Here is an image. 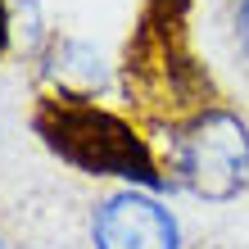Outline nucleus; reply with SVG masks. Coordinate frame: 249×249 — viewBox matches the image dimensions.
<instances>
[{"label": "nucleus", "instance_id": "f257e3e1", "mask_svg": "<svg viewBox=\"0 0 249 249\" xmlns=\"http://www.w3.org/2000/svg\"><path fill=\"white\" fill-rule=\"evenodd\" d=\"M195 0H141L118 59V91L141 127L168 131L217 105L213 72L195 50Z\"/></svg>", "mask_w": 249, "mask_h": 249}, {"label": "nucleus", "instance_id": "f03ea898", "mask_svg": "<svg viewBox=\"0 0 249 249\" xmlns=\"http://www.w3.org/2000/svg\"><path fill=\"white\" fill-rule=\"evenodd\" d=\"M32 131L54 159H64L86 177H118L141 190L172 186L145 127L131 113L100 105L95 95L41 86L32 100Z\"/></svg>", "mask_w": 249, "mask_h": 249}, {"label": "nucleus", "instance_id": "7ed1b4c3", "mask_svg": "<svg viewBox=\"0 0 249 249\" xmlns=\"http://www.w3.org/2000/svg\"><path fill=\"white\" fill-rule=\"evenodd\" d=\"M163 172L172 186L190 190L195 199L227 204L249 186V123L231 105H209L168 131Z\"/></svg>", "mask_w": 249, "mask_h": 249}, {"label": "nucleus", "instance_id": "20e7f679", "mask_svg": "<svg viewBox=\"0 0 249 249\" xmlns=\"http://www.w3.org/2000/svg\"><path fill=\"white\" fill-rule=\"evenodd\" d=\"M91 245L95 249H181V227L154 199V190L123 186L95 204Z\"/></svg>", "mask_w": 249, "mask_h": 249}, {"label": "nucleus", "instance_id": "39448f33", "mask_svg": "<svg viewBox=\"0 0 249 249\" xmlns=\"http://www.w3.org/2000/svg\"><path fill=\"white\" fill-rule=\"evenodd\" d=\"M41 77L54 91H77V95H100L109 86V64L100 59L91 46L68 36H50L46 54H41Z\"/></svg>", "mask_w": 249, "mask_h": 249}, {"label": "nucleus", "instance_id": "423d86ee", "mask_svg": "<svg viewBox=\"0 0 249 249\" xmlns=\"http://www.w3.org/2000/svg\"><path fill=\"white\" fill-rule=\"evenodd\" d=\"M227 27H231V46H236V54L249 64V0H231Z\"/></svg>", "mask_w": 249, "mask_h": 249}, {"label": "nucleus", "instance_id": "0eeeda50", "mask_svg": "<svg viewBox=\"0 0 249 249\" xmlns=\"http://www.w3.org/2000/svg\"><path fill=\"white\" fill-rule=\"evenodd\" d=\"M9 41H14V9H9V0H0V59H5Z\"/></svg>", "mask_w": 249, "mask_h": 249}, {"label": "nucleus", "instance_id": "6e6552de", "mask_svg": "<svg viewBox=\"0 0 249 249\" xmlns=\"http://www.w3.org/2000/svg\"><path fill=\"white\" fill-rule=\"evenodd\" d=\"M0 249H5V236H0Z\"/></svg>", "mask_w": 249, "mask_h": 249}]
</instances>
